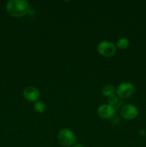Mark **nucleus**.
Instances as JSON below:
<instances>
[{"label":"nucleus","instance_id":"nucleus-1","mask_svg":"<svg viewBox=\"0 0 146 147\" xmlns=\"http://www.w3.org/2000/svg\"><path fill=\"white\" fill-rule=\"evenodd\" d=\"M7 11L12 17H24L29 9V3L24 0H9L7 4Z\"/></svg>","mask_w":146,"mask_h":147},{"label":"nucleus","instance_id":"nucleus-2","mask_svg":"<svg viewBox=\"0 0 146 147\" xmlns=\"http://www.w3.org/2000/svg\"><path fill=\"white\" fill-rule=\"evenodd\" d=\"M57 139H58L59 143L64 147L74 146L76 142V137L74 134L71 130L67 129H63L59 131Z\"/></svg>","mask_w":146,"mask_h":147},{"label":"nucleus","instance_id":"nucleus-3","mask_svg":"<svg viewBox=\"0 0 146 147\" xmlns=\"http://www.w3.org/2000/svg\"><path fill=\"white\" fill-rule=\"evenodd\" d=\"M135 88L133 84L128 82L122 83L116 88L115 93L120 98H129L134 94Z\"/></svg>","mask_w":146,"mask_h":147},{"label":"nucleus","instance_id":"nucleus-4","mask_svg":"<svg viewBox=\"0 0 146 147\" xmlns=\"http://www.w3.org/2000/svg\"><path fill=\"white\" fill-rule=\"evenodd\" d=\"M97 51L103 57H111L116 53L117 47L110 42L102 41L97 45Z\"/></svg>","mask_w":146,"mask_h":147},{"label":"nucleus","instance_id":"nucleus-5","mask_svg":"<svg viewBox=\"0 0 146 147\" xmlns=\"http://www.w3.org/2000/svg\"><path fill=\"white\" fill-rule=\"evenodd\" d=\"M120 114L122 117L126 120H133L138 116L139 110L135 105L126 104L124 105L121 109Z\"/></svg>","mask_w":146,"mask_h":147},{"label":"nucleus","instance_id":"nucleus-6","mask_svg":"<svg viewBox=\"0 0 146 147\" xmlns=\"http://www.w3.org/2000/svg\"><path fill=\"white\" fill-rule=\"evenodd\" d=\"M97 114L102 119H110L115 115V109L110 104H102L99 106Z\"/></svg>","mask_w":146,"mask_h":147},{"label":"nucleus","instance_id":"nucleus-7","mask_svg":"<svg viewBox=\"0 0 146 147\" xmlns=\"http://www.w3.org/2000/svg\"><path fill=\"white\" fill-rule=\"evenodd\" d=\"M23 95L26 100H27L29 102H34L37 101L40 96V90L35 88L34 86H27L24 88L23 91Z\"/></svg>","mask_w":146,"mask_h":147},{"label":"nucleus","instance_id":"nucleus-8","mask_svg":"<svg viewBox=\"0 0 146 147\" xmlns=\"http://www.w3.org/2000/svg\"><path fill=\"white\" fill-rule=\"evenodd\" d=\"M116 88L114 87L113 85H106L103 87L102 90V93L104 96L106 97H109L111 95L115 94V93Z\"/></svg>","mask_w":146,"mask_h":147},{"label":"nucleus","instance_id":"nucleus-9","mask_svg":"<svg viewBox=\"0 0 146 147\" xmlns=\"http://www.w3.org/2000/svg\"><path fill=\"white\" fill-rule=\"evenodd\" d=\"M129 45H130V41L126 37L120 38L117 41V43H116V47L121 49V50H125V49L127 48Z\"/></svg>","mask_w":146,"mask_h":147},{"label":"nucleus","instance_id":"nucleus-10","mask_svg":"<svg viewBox=\"0 0 146 147\" xmlns=\"http://www.w3.org/2000/svg\"><path fill=\"white\" fill-rule=\"evenodd\" d=\"M34 109L36 112L37 113H43L46 110V104L43 101L41 100H37L34 103Z\"/></svg>","mask_w":146,"mask_h":147},{"label":"nucleus","instance_id":"nucleus-11","mask_svg":"<svg viewBox=\"0 0 146 147\" xmlns=\"http://www.w3.org/2000/svg\"><path fill=\"white\" fill-rule=\"evenodd\" d=\"M107 101H108V104L113 106V105L116 104L118 101V96L117 95L113 94L107 97Z\"/></svg>","mask_w":146,"mask_h":147},{"label":"nucleus","instance_id":"nucleus-12","mask_svg":"<svg viewBox=\"0 0 146 147\" xmlns=\"http://www.w3.org/2000/svg\"><path fill=\"white\" fill-rule=\"evenodd\" d=\"M73 147H84L81 144H75L73 146Z\"/></svg>","mask_w":146,"mask_h":147}]
</instances>
